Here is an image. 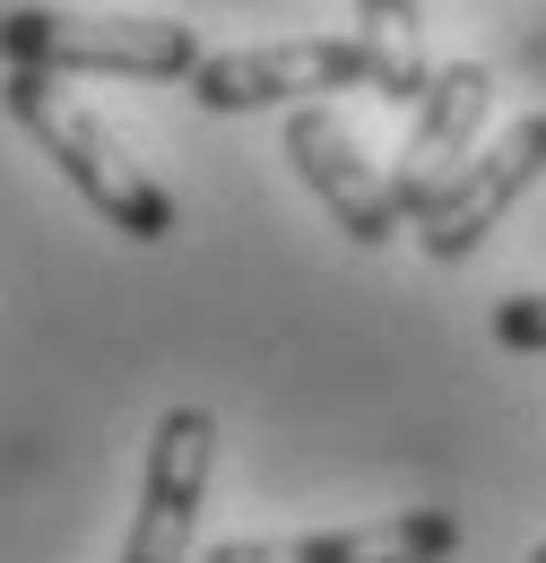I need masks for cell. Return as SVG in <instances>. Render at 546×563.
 <instances>
[{
	"mask_svg": "<svg viewBox=\"0 0 546 563\" xmlns=\"http://www.w3.org/2000/svg\"><path fill=\"white\" fill-rule=\"evenodd\" d=\"M0 104H9V122L62 165V183L105 217L113 234H131V243H165V234H174V191H165V183H156V174H148L131 147L78 104V96H69L62 78L9 70V78H0Z\"/></svg>",
	"mask_w": 546,
	"mask_h": 563,
	"instance_id": "6da1fadb",
	"label": "cell"
},
{
	"mask_svg": "<svg viewBox=\"0 0 546 563\" xmlns=\"http://www.w3.org/2000/svg\"><path fill=\"white\" fill-rule=\"evenodd\" d=\"M0 62L44 78H183L200 70V35L183 18H78V9H9L0 18Z\"/></svg>",
	"mask_w": 546,
	"mask_h": 563,
	"instance_id": "7a4b0ae2",
	"label": "cell"
},
{
	"mask_svg": "<svg viewBox=\"0 0 546 563\" xmlns=\"http://www.w3.org/2000/svg\"><path fill=\"white\" fill-rule=\"evenodd\" d=\"M339 87H373L364 35H277V44H234L192 70L200 113H270V104H321Z\"/></svg>",
	"mask_w": 546,
	"mask_h": 563,
	"instance_id": "3957f363",
	"label": "cell"
},
{
	"mask_svg": "<svg viewBox=\"0 0 546 563\" xmlns=\"http://www.w3.org/2000/svg\"><path fill=\"white\" fill-rule=\"evenodd\" d=\"M208 468H217V417L208 408H165L156 433H148V468H139V511H131V538H122V563H192Z\"/></svg>",
	"mask_w": 546,
	"mask_h": 563,
	"instance_id": "277c9868",
	"label": "cell"
},
{
	"mask_svg": "<svg viewBox=\"0 0 546 563\" xmlns=\"http://www.w3.org/2000/svg\"><path fill=\"white\" fill-rule=\"evenodd\" d=\"M546 174V113H521L503 140H485L460 174H451V191L434 200V209L416 217V243H425V261H469L485 234L503 225V217L521 209V191Z\"/></svg>",
	"mask_w": 546,
	"mask_h": 563,
	"instance_id": "5b68a950",
	"label": "cell"
},
{
	"mask_svg": "<svg viewBox=\"0 0 546 563\" xmlns=\"http://www.w3.org/2000/svg\"><path fill=\"white\" fill-rule=\"evenodd\" d=\"M485 113H494V78H485V62H443L434 87L416 96L408 140H400V165H391V200H400L408 225L434 209V200L451 191V174L478 156Z\"/></svg>",
	"mask_w": 546,
	"mask_h": 563,
	"instance_id": "8992f818",
	"label": "cell"
},
{
	"mask_svg": "<svg viewBox=\"0 0 546 563\" xmlns=\"http://www.w3.org/2000/svg\"><path fill=\"white\" fill-rule=\"evenodd\" d=\"M286 165L304 174V191L339 217V234L364 243V252L391 243V234L408 225L400 200H391V174L364 165V147L347 140V122L330 113V104H295V113H286Z\"/></svg>",
	"mask_w": 546,
	"mask_h": 563,
	"instance_id": "52a82bcc",
	"label": "cell"
},
{
	"mask_svg": "<svg viewBox=\"0 0 546 563\" xmlns=\"http://www.w3.org/2000/svg\"><path fill=\"white\" fill-rule=\"evenodd\" d=\"M460 555V520L451 511H391V520H356L321 538H226L200 563H451Z\"/></svg>",
	"mask_w": 546,
	"mask_h": 563,
	"instance_id": "ba28073f",
	"label": "cell"
},
{
	"mask_svg": "<svg viewBox=\"0 0 546 563\" xmlns=\"http://www.w3.org/2000/svg\"><path fill=\"white\" fill-rule=\"evenodd\" d=\"M356 35H364V53H373V96L416 113V96L434 87L425 35H416V0H356Z\"/></svg>",
	"mask_w": 546,
	"mask_h": 563,
	"instance_id": "9c48e42d",
	"label": "cell"
},
{
	"mask_svg": "<svg viewBox=\"0 0 546 563\" xmlns=\"http://www.w3.org/2000/svg\"><path fill=\"white\" fill-rule=\"evenodd\" d=\"M494 347L546 355V286H529V295H503V303H494Z\"/></svg>",
	"mask_w": 546,
	"mask_h": 563,
	"instance_id": "30bf717a",
	"label": "cell"
},
{
	"mask_svg": "<svg viewBox=\"0 0 546 563\" xmlns=\"http://www.w3.org/2000/svg\"><path fill=\"white\" fill-rule=\"evenodd\" d=\"M529 563H546V538H538V547H529Z\"/></svg>",
	"mask_w": 546,
	"mask_h": 563,
	"instance_id": "8fae6325",
	"label": "cell"
}]
</instances>
